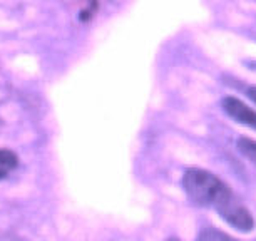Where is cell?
<instances>
[{
	"label": "cell",
	"instance_id": "5",
	"mask_svg": "<svg viewBox=\"0 0 256 241\" xmlns=\"http://www.w3.org/2000/svg\"><path fill=\"white\" fill-rule=\"evenodd\" d=\"M198 241H236V240L231 238L230 234H226V233H223V231H220V230L206 228V230L201 231Z\"/></svg>",
	"mask_w": 256,
	"mask_h": 241
},
{
	"label": "cell",
	"instance_id": "1",
	"mask_svg": "<svg viewBox=\"0 0 256 241\" xmlns=\"http://www.w3.org/2000/svg\"><path fill=\"white\" fill-rule=\"evenodd\" d=\"M182 188L192 203L216 208L231 196L230 188L210 171L190 168L182 176Z\"/></svg>",
	"mask_w": 256,
	"mask_h": 241
},
{
	"label": "cell",
	"instance_id": "3",
	"mask_svg": "<svg viewBox=\"0 0 256 241\" xmlns=\"http://www.w3.org/2000/svg\"><path fill=\"white\" fill-rule=\"evenodd\" d=\"M223 109L230 118H233L236 122L244 124L251 129H256V110L248 108L243 100L236 98H224L223 99Z\"/></svg>",
	"mask_w": 256,
	"mask_h": 241
},
{
	"label": "cell",
	"instance_id": "4",
	"mask_svg": "<svg viewBox=\"0 0 256 241\" xmlns=\"http://www.w3.org/2000/svg\"><path fill=\"white\" fill-rule=\"evenodd\" d=\"M236 146H238L240 152L243 154V156H246L251 162H254L256 164V141L254 139L241 138V139H238Z\"/></svg>",
	"mask_w": 256,
	"mask_h": 241
},
{
	"label": "cell",
	"instance_id": "7",
	"mask_svg": "<svg viewBox=\"0 0 256 241\" xmlns=\"http://www.w3.org/2000/svg\"><path fill=\"white\" fill-rule=\"evenodd\" d=\"M248 96L251 98V100H254V102H256V88L248 89Z\"/></svg>",
	"mask_w": 256,
	"mask_h": 241
},
{
	"label": "cell",
	"instance_id": "8",
	"mask_svg": "<svg viewBox=\"0 0 256 241\" xmlns=\"http://www.w3.org/2000/svg\"><path fill=\"white\" fill-rule=\"evenodd\" d=\"M166 241H180L178 238H169V240H166Z\"/></svg>",
	"mask_w": 256,
	"mask_h": 241
},
{
	"label": "cell",
	"instance_id": "2",
	"mask_svg": "<svg viewBox=\"0 0 256 241\" xmlns=\"http://www.w3.org/2000/svg\"><path fill=\"white\" fill-rule=\"evenodd\" d=\"M216 210H218L221 218H223L226 223H230L233 228L243 231V233L253 231V228H254L253 216H251V213L243 204H240L238 201H234L233 194H231L228 200H224L221 204L216 206Z\"/></svg>",
	"mask_w": 256,
	"mask_h": 241
},
{
	"label": "cell",
	"instance_id": "6",
	"mask_svg": "<svg viewBox=\"0 0 256 241\" xmlns=\"http://www.w3.org/2000/svg\"><path fill=\"white\" fill-rule=\"evenodd\" d=\"M17 156L12 151H6V149H0V168L2 170H12L17 166Z\"/></svg>",
	"mask_w": 256,
	"mask_h": 241
}]
</instances>
